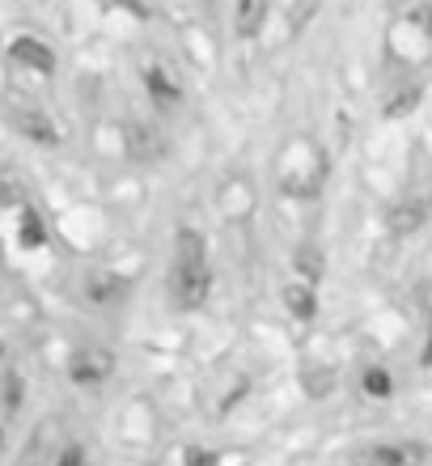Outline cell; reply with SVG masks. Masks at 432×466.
<instances>
[{
  "label": "cell",
  "instance_id": "cell-1",
  "mask_svg": "<svg viewBox=\"0 0 432 466\" xmlns=\"http://www.w3.org/2000/svg\"><path fill=\"white\" fill-rule=\"evenodd\" d=\"M212 271H208V250L196 229H178L174 238V263H170V301L178 309H199L208 301Z\"/></svg>",
  "mask_w": 432,
  "mask_h": 466
},
{
  "label": "cell",
  "instance_id": "cell-2",
  "mask_svg": "<svg viewBox=\"0 0 432 466\" xmlns=\"http://www.w3.org/2000/svg\"><path fill=\"white\" fill-rule=\"evenodd\" d=\"M428 445L420 441H377V445H360L352 450L347 462L352 466H424Z\"/></svg>",
  "mask_w": 432,
  "mask_h": 466
},
{
  "label": "cell",
  "instance_id": "cell-3",
  "mask_svg": "<svg viewBox=\"0 0 432 466\" xmlns=\"http://www.w3.org/2000/svg\"><path fill=\"white\" fill-rule=\"evenodd\" d=\"M111 369H115V356L106 348H76L68 356V378L76 386H102V381L111 378Z\"/></svg>",
  "mask_w": 432,
  "mask_h": 466
},
{
  "label": "cell",
  "instance_id": "cell-4",
  "mask_svg": "<svg viewBox=\"0 0 432 466\" xmlns=\"http://www.w3.org/2000/svg\"><path fill=\"white\" fill-rule=\"evenodd\" d=\"M124 145H127V157H136V161H157L161 153H166L161 136L153 132L148 123H127V127H124Z\"/></svg>",
  "mask_w": 432,
  "mask_h": 466
},
{
  "label": "cell",
  "instance_id": "cell-5",
  "mask_svg": "<svg viewBox=\"0 0 432 466\" xmlns=\"http://www.w3.org/2000/svg\"><path fill=\"white\" fill-rule=\"evenodd\" d=\"M9 56L22 64V68H35V73H51V68H55V51H51L47 43H38V38H25V35L9 43Z\"/></svg>",
  "mask_w": 432,
  "mask_h": 466
},
{
  "label": "cell",
  "instance_id": "cell-6",
  "mask_svg": "<svg viewBox=\"0 0 432 466\" xmlns=\"http://www.w3.org/2000/svg\"><path fill=\"white\" fill-rule=\"evenodd\" d=\"M267 22V0H237L234 5V30L237 38H255Z\"/></svg>",
  "mask_w": 432,
  "mask_h": 466
},
{
  "label": "cell",
  "instance_id": "cell-7",
  "mask_svg": "<svg viewBox=\"0 0 432 466\" xmlns=\"http://www.w3.org/2000/svg\"><path fill=\"white\" fill-rule=\"evenodd\" d=\"M145 86H148V94H153V102H157L161 111H174V106H178V98H183V94H178V86L170 81V73H166V68H157V64H148V68H145Z\"/></svg>",
  "mask_w": 432,
  "mask_h": 466
},
{
  "label": "cell",
  "instance_id": "cell-8",
  "mask_svg": "<svg viewBox=\"0 0 432 466\" xmlns=\"http://www.w3.org/2000/svg\"><path fill=\"white\" fill-rule=\"evenodd\" d=\"M428 212H432V199H407V204H398V208L390 212V229L416 233L424 221H428Z\"/></svg>",
  "mask_w": 432,
  "mask_h": 466
},
{
  "label": "cell",
  "instance_id": "cell-9",
  "mask_svg": "<svg viewBox=\"0 0 432 466\" xmlns=\"http://www.w3.org/2000/svg\"><path fill=\"white\" fill-rule=\"evenodd\" d=\"M285 306L296 322H309L314 319V309H318V301H314V284H306V280L285 284Z\"/></svg>",
  "mask_w": 432,
  "mask_h": 466
},
{
  "label": "cell",
  "instance_id": "cell-10",
  "mask_svg": "<svg viewBox=\"0 0 432 466\" xmlns=\"http://www.w3.org/2000/svg\"><path fill=\"white\" fill-rule=\"evenodd\" d=\"M17 127H22L30 140H38V145H55V140H60V132L51 127V119L43 111H22L17 115Z\"/></svg>",
  "mask_w": 432,
  "mask_h": 466
},
{
  "label": "cell",
  "instance_id": "cell-11",
  "mask_svg": "<svg viewBox=\"0 0 432 466\" xmlns=\"http://www.w3.org/2000/svg\"><path fill=\"white\" fill-rule=\"evenodd\" d=\"M318 276H322V258H318V250H314V246H301V250H296V280L318 284Z\"/></svg>",
  "mask_w": 432,
  "mask_h": 466
},
{
  "label": "cell",
  "instance_id": "cell-12",
  "mask_svg": "<svg viewBox=\"0 0 432 466\" xmlns=\"http://www.w3.org/2000/svg\"><path fill=\"white\" fill-rule=\"evenodd\" d=\"M365 394H373V399H390V390H395V381H390V373L386 369H365Z\"/></svg>",
  "mask_w": 432,
  "mask_h": 466
},
{
  "label": "cell",
  "instance_id": "cell-13",
  "mask_svg": "<svg viewBox=\"0 0 432 466\" xmlns=\"http://www.w3.org/2000/svg\"><path fill=\"white\" fill-rule=\"evenodd\" d=\"M51 437H55V429H51V424H43V432H38V441L30 445V450H25L22 466H43V462H47V441H51Z\"/></svg>",
  "mask_w": 432,
  "mask_h": 466
},
{
  "label": "cell",
  "instance_id": "cell-14",
  "mask_svg": "<svg viewBox=\"0 0 432 466\" xmlns=\"http://www.w3.org/2000/svg\"><path fill=\"white\" fill-rule=\"evenodd\" d=\"M416 102H420V86H411L407 94H398V98L386 102V115H395V119H398V115H407L411 106H416Z\"/></svg>",
  "mask_w": 432,
  "mask_h": 466
},
{
  "label": "cell",
  "instance_id": "cell-15",
  "mask_svg": "<svg viewBox=\"0 0 432 466\" xmlns=\"http://www.w3.org/2000/svg\"><path fill=\"white\" fill-rule=\"evenodd\" d=\"M43 238H47V233H43V221H38L35 212H25V221H22V242H25V246H43Z\"/></svg>",
  "mask_w": 432,
  "mask_h": 466
},
{
  "label": "cell",
  "instance_id": "cell-16",
  "mask_svg": "<svg viewBox=\"0 0 432 466\" xmlns=\"http://www.w3.org/2000/svg\"><path fill=\"white\" fill-rule=\"evenodd\" d=\"M51 466H89V458H85V450H81V445H68V450H55V462Z\"/></svg>",
  "mask_w": 432,
  "mask_h": 466
},
{
  "label": "cell",
  "instance_id": "cell-17",
  "mask_svg": "<svg viewBox=\"0 0 432 466\" xmlns=\"http://www.w3.org/2000/svg\"><path fill=\"white\" fill-rule=\"evenodd\" d=\"M17 403H22V378L9 373L5 378V411H17Z\"/></svg>",
  "mask_w": 432,
  "mask_h": 466
},
{
  "label": "cell",
  "instance_id": "cell-18",
  "mask_svg": "<svg viewBox=\"0 0 432 466\" xmlns=\"http://www.w3.org/2000/svg\"><path fill=\"white\" fill-rule=\"evenodd\" d=\"M183 466H216V454L212 450H186Z\"/></svg>",
  "mask_w": 432,
  "mask_h": 466
},
{
  "label": "cell",
  "instance_id": "cell-19",
  "mask_svg": "<svg viewBox=\"0 0 432 466\" xmlns=\"http://www.w3.org/2000/svg\"><path fill=\"white\" fill-rule=\"evenodd\" d=\"M0 441H5V437H0Z\"/></svg>",
  "mask_w": 432,
  "mask_h": 466
}]
</instances>
